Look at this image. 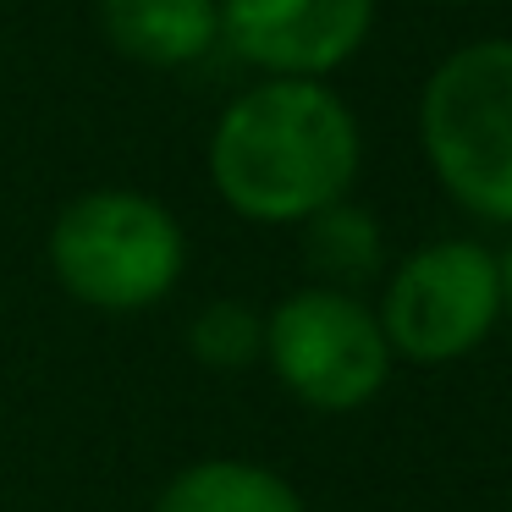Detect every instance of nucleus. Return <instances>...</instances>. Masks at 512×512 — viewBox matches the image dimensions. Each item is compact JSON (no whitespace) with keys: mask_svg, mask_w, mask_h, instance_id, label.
I'll use <instances>...</instances> for the list:
<instances>
[{"mask_svg":"<svg viewBox=\"0 0 512 512\" xmlns=\"http://www.w3.org/2000/svg\"><path fill=\"white\" fill-rule=\"evenodd\" d=\"M364 133L325 78H265L210 133V182L226 210L259 226H303L358 182Z\"/></svg>","mask_w":512,"mask_h":512,"instance_id":"nucleus-1","label":"nucleus"},{"mask_svg":"<svg viewBox=\"0 0 512 512\" xmlns=\"http://www.w3.org/2000/svg\"><path fill=\"white\" fill-rule=\"evenodd\" d=\"M419 138L435 182L463 210L512 226V39L463 45L430 72Z\"/></svg>","mask_w":512,"mask_h":512,"instance_id":"nucleus-2","label":"nucleus"},{"mask_svg":"<svg viewBox=\"0 0 512 512\" xmlns=\"http://www.w3.org/2000/svg\"><path fill=\"white\" fill-rule=\"evenodd\" d=\"M188 237L160 199L133 188H94L50 226V270L89 309L133 314L182 281Z\"/></svg>","mask_w":512,"mask_h":512,"instance_id":"nucleus-3","label":"nucleus"},{"mask_svg":"<svg viewBox=\"0 0 512 512\" xmlns=\"http://www.w3.org/2000/svg\"><path fill=\"white\" fill-rule=\"evenodd\" d=\"M496 314H501L496 254L485 243H468V237H435L391 270L375 320L391 358L452 364L496 331Z\"/></svg>","mask_w":512,"mask_h":512,"instance_id":"nucleus-4","label":"nucleus"},{"mask_svg":"<svg viewBox=\"0 0 512 512\" xmlns=\"http://www.w3.org/2000/svg\"><path fill=\"white\" fill-rule=\"evenodd\" d=\"M265 358L276 380L314 413H353L386 386L391 347L364 298L298 287L265 314Z\"/></svg>","mask_w":512,"mask_h":512,"instance_id":"nucleus-5","label":"nucleus"},{"mask_svg":"<svg viewBox=\"0 0 512 512\" xmlns=\"http://www.w3.org/2000/svg\"><path fill=\"white\" fill-rule=\"evenodd\" d=\"M375 0H215V28L237 61L270 78H325L358 56Z\"/></svg>","mask_w":512,"mask_h":512,"instance_id":"nucleus-6","label":"nucleus"},{"mask_svg":"<svg viewBox=\"0 0 512 512\" xmlns=\"http://www.w3.org/2000/svg\"><path fill=\"white\" fill-rule=\"evenodd\" d=\"M100 28L138 67H188L221 39L215 0H100Z\"/></svg>","mask_w":512,"mask_h":512,"instance_id":"nucleus-7","label":"nucleus"},{"mask_svg":"<svg viewBox=\"0 0 512 512\" xmlns=\"http://www.w3.org/2000/svg\"><path fill=\"white\" fill-rule=\"evenodd\" d=\"M149 512H303V496L265 463L204 457L171 474Z\"/></svg>","mask_w":512,"mask_h":512,"instance_id":"nucleus-8","label":"nucleus"},{"mask_svg":"<svg viewBox=\"0 0 512 512\" xmlns=\"http://www.w3.org/2000/svg\"><path fill=\"white\" fill-rule=\"evenodd\" d=\"M303 265H309L314 287L358 298V287H369L386 265V232L364 204H325L320 215L303 221Z\"/></svg>","mask_w":512,"mask_h":512,"instance_id":"nucleus-9","label":"nucleus"},{"mask_svg":"<svg viewBox=\"0 0 512 512\" xmlns=\"http://www.w3.org/2000/svg\"><path fill=\"white\" fill-rule=\"evenodd\" d=\"M188 347L204 369H248L254 358H265V320L237 298H215L193 314Z\"/></svg>","mask_w":512,"mask_h":512,"instance_id":"nucleus-10","label":"nucleus"},{"mask_svg":"<svg viewBox=\"0 0 512 512\" xmlns=\"http://www.w3.org/2000/svg\"><path fill=\"white\" fill-rule=\"evenodd\" d=\"M496 265H501V309L512 314V248H507V254H501V259H496Z\"/></svg>","mask_w":512,"mask_h":512,"instance_id":"nucleus-11","label":"nucleus"},{"mask_svg":"<svg viewBox=\"0 0 512 512\" xmlns=\"http://www.w3.org/2000/svg\"><path fill=\"white\" fill-rule=\"evenodd\" d=\"M424 6H468V0H424Z\"/></svg>","mask_w":512,"mask_h":512,"instance_id":"nucleus-12","label":"nucleus"}]
</instances>
